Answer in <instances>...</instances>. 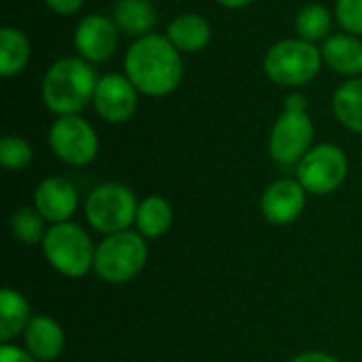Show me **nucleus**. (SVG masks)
I'll return each instance as SVG.
<instances>
[{
    "label": "nucleus",
    "instance_id": "f257e3e1",
    "mask_svg": "<svg viewBox=\"0 0 362 362\" xmlns=\"http://www.w3.org/2000/svg\"><path fill=\"white\" fill-rule=\"evenodd\" d=\"M125 76L134 87L151 98H163L172 93L182 81L180 51L168 36L146 34L136 38L125 53Z\"/></svg>",
    "mask_w": 362,
    "mask_h": 362
},
{
    "label": "nucleus",
    "instance_id": "f03ea898",
    "mask_svg": "<svg viewBox=\"0 0 362 362\" xmlns=\"http://www.w3.org/2000/svg\"><path fill=\"white\" fill-rule=\"evenodd\" d=\"M98 81L95 70L83 57H62L45 72L42 102L57 117L78 115L93 102Z\"/></svg>",
    "mask_w": 362,
    "mask_h": 362
},
{
    "label": "nucleus",
    "instance_id": "7ed1b4c3",
    "mask_svg": "<svg viewBox=\"0 0 362 362\" xmlns=\"http://www.w3.org/2000/svg\"><path fill=\"white\" fill-rule=\"evenodd\" d=\"M40 248L47 263L66 278H85L93 269L95 246L89 233L72 221L51 225Z\"/></svg>",
    "mask_w": 362,
    "mask_h": 362
},
{
    "label": "nucleus",
    "instance_id": "20e7f679",
    "mask_svg": "<svg viewBox=\"0 0 362 362\" xmlns=\"http://www.w3.org/2000/svg\"><path fill=\"white\" fill-rule=\"evenodd\" d=\"M148 261L146 240L138 231H121L106 235L95 246L93 272L108 284H125L140 276Z\"/></svg>",
    "mask_w": 362,
    "mask_h": 362
},
{
    "label": "nucleus",
    "instance_id": "39448f33",
    "mask_svg": "<svg viewBox=\"0 0 362 362\" xmlns=\"http://www.w3.org/2000/svg\"><path fill=\"white\" fill-rule=\"evenodd\" d=\"M322 51L303 38H286L269 47L263 59L265 74L282 87H303L322 68Z\"/></svg>",
    "mask_w": 362,
    "mask_h": 362
},
{
    "label": "nucleus",
    "instance_id": "423d86ee",
    "mask_svg": "<svg viewBox=\"0 0 362 362\" xmlns=\"http://www.w3.org/2000/svg\"><path fill=\"white\" fill-rule=\"evenodd\" d=\"M140 202L136 193L121 182H104L95 187L85 202V216L89 227L98 233L112 235L136 225Z\"/></svg>",
    "mask_w": 362,
    "mask_h": 362
},
{
    "label": "nucleus",
    "instance_id": "0eeeda50",
    "mask_svg": "<svg viewBox=\"0 0 362 362\" xmlns=\"http://www.w3.org/2000/svg\"><path fill=\"white\" fill-rule=\"evenodd\" d=\"M348 176V157L337 144H318L297 163V180L312 195L337 191Z\"/></svg>",
    "mask_w": 362,
    "mask_h": 362
},
{
    "label": "nucleus",
    "instance_id": "6e6552de",
    "mask_svg": "<svg viewBox=\"0 0 362 362\" xmlns=\"http://www.w3.org/2000/svg\"><path fill=\"white\" fill-rule=\"evenodd\" d=\"M49 144L57 159L74 168L91 163L100 151L95 129L78 115L57 117L49 129Z\"/></svg>",
    "mask_w": 362,
    "mask_h": 362
},
{
    "label": "nucleus",
    "instance_id": "1a4fd4ad",
    "mask_svg": "<svg viewBox=\"0 0 362 362\" xmlns=\"http://www.w3.org/2000/svg\"><path fill=\"white\" fill-rule=\"evenodd\" d=\"M314 123L305 110H286L269 134V155L280 165H297L312 148Z\"/></svg>",
    "mask_w": 362,
    "mask_h": 362
},
{
    "label": "nucleus",
    "instance_id": "9d476101",
    "mask_svg": "<svg viewBox=\"0 0 362 362\" xmlns=\"http://www.w3.org/2000/svg\"><path fill=\"white\" fill-rule=\"evenodd\" d=\"M138 93L125 74H104L93 93V108L108 123H125L136 115Z\"/></svg>",
    "mask_w": 362,
    "mask_h": 362
},
{
    "label": "nucleus",
    "instance_id": "9b49d317",
    "mask_svg": "<svg viewBox=\"0 0 362 362\" xmlns=\"http://www.w3.org/2000/svg\"><path fill=\"white\" fill-rule=\"evenodd\" d=\"M119 42V28L115 19L104 15H87L78 21L74 32V47L85 62H106L112 57Z\"/></svg>",
    "mask_w": 362,
    "mask_h": 362
},
{
    "label": "nucleus",
    "instance_id": "f8f14e48",
    "mask_svg": "<svg viewBox=\"0 0 362 362\" xmlns=\"http://www.w3.org/2000/svg\"><path fill=\"white\" fill-rule=\"evenodd\" d=\"M308 204V191L299 185V180L282 178L272 182L261 195V212L272 225H291L295 223Z\"/></svg>",
    "mask_w": 362,
    "mask_h": 362
},
{
    "label": "nucleus",
    "instance_id": "ddd939ff",
    "mask_svg": "<svg viewBox=\"0 0 362 362\" xmlns=\"http://www.w3.org/2000/svg\"><path fill=\"white\" fill-rule=\"evenodd\" d=\"M34 208L51 225L68 223L78 208V191L72 180L64 176H49L40 180L34 191Z\"/></svg>",
    "mask_w": 362,
    "mask_h": 362
},
{
    "label": "nucleus",
    "instance_id": "4468645a",
    "mask_svg": "<svg viewBox=\"0 0 362 362\" xmlns=\"http://www.w3.org/2000/svg\"><path fill=\"white\" fill-rule=\"evenodd\" d=\"M23 348L38 362L57 361L66 348V333L51 316H34L23 331Z\"/></svg>",
    "mask_w": 362,
    "mask_h": 362
},
{
    "label": "nucleus",
    "instance_id": "2eb2a0df",
    "mask_svg": "<svg viewBox=\"0 0 362 362\" xmlns=\"http://www.w3.org/2000/svg\"><path fill=\"white\" fill-rule=\"evenodd\" d=\"M325 64L344 76L362 74V40L354 34H331L322 45Z\"/></svg>",
    "mask_w": 362,
    "mask_h": 362
},
{
    "label": "nucleus",
    "instance_id": "dca6fc26",
    "mask_svg": "<svg viewBox=\"0 0 362 362\" xmlns=\"http://www.w3.org/2000/svg\"><path fill=\"white\" fill-rule=\"evenodd\" d=\"M165 36L180 53H197L206 49V45L210 42L212 30H210V23L202 15L185 13V15H178L168 25Z\"/></svg>",
    "mask_w": 362,
    "mask_h": 362
},
{
    "label": "nucleus",
    "instance_id": "f3484780",
    "mask_svg": "<svg viewBox=\"0 0 362 362\" xmlns=\"http://www.w3.org/2000/svg\"><path fill=\"white\" fill-rule=\"evenodd\" d=\"M174 223V210L170 202L161 195H148L140 202L136 214V231L144 240L163 238Z\"/></svg>",
    "mask_w": 362,
    "mask_h": 362
},
{
    "label": "nucleus",
    "instance_id": "a211bd4d",
    "mask_svg": "<svg viewBox=\"0 0 362 362\" xmlns=\"http://www.w3.org/2000/svg\"><path fill=\"white\" fill-rule=\"evenodd\" d=\"M28 299L15 288H2L0 293V341L8 344L17 335H23L32 320Z\"/></svg>",
    "mask_w": 362,
    "mask_h": 362
},
{
    "label": "nucleus",
    "instance_id": "6ab92c4d",
    "mask_svg": "<svg viewBox=\"0 0 362 362\" xmlns=\"http://www.w3.org/2000/svg\"><path fill=\"white\" fill-rule=\"evenodd\" d=\"M112 19L121 32L142 38L146 34H153L151 30L157 23V13L148 0H119L115 4Z\"/></svg>",
    "mask_w": 362,
    "mask_h": 362
},
{
    "label": "nucleus",
    "instance_id": "aec40b11",
    "mask_svg": "<svg viewBox=\"0 0 362 362\" xmlns=\"http://www.w3.org/2000/svg\"><path fill=\"white\" fill-rule=\"evenodd\" d=\"M30 40L17 28H2L0 30V74L15 76L19 74L30 62Z\"/></svg>",
    "mask_w": 362,
    "mask_h": 362
},
{
    "label": "nucleus",
    "instance_id": "412c9836",
    "mask_svg": "<svg viewBox=\"0 0 362 362\" xmlns=\"http://www.w3.org/2000/svg\"><path fill=\"white\" fill-rule=\"evenodd\" d=\"M335 117L352 132L362 134V78H350L333 93Z\"/></svg>",
    "mask_w": 362,
    "mask_h": 362
},
{
    "label": "nucleus",
    "instance_id": "4be33fe9",
    "mask_svg": "<svg viewBox=\"0 0 362 362\" xmlns=\"http://www.w3.org/2000/svg\"><path fill=\"white\" fill-rule=\"evenodd\" d=\"M47 231V221L34 206H23L11 214V233L23 246L42 244Z\"/></svg>",
    "mask_w": 362,
    "mask_h": 362
},
{
    "label": "nucleus",
    "instance_id": "5701e85b",
    "mask_svg": "<svg viewBox=\"0 0 362 362\" xmlns=\"http://www.w3.org/2000/svg\"><path fill=\"white\" fill-rule=\"evenodd\" d=\"M331 25H333V17H331L329 8L322 4H305L299 11L297 21H295L299 38H303L308 42L327 40L331 34Z\"/></svg>",
    "mask_w": 362,
    "mask_h": 362
},
{
    "label": "nucleus",
    "instance_id": "b1692460",
    "mask_svg": "<svg viewBox=\"0 0 362 362\" xmlns=\"http://www.w3.org/2000/svg\"><path fill=\"white\" fill-rule=\"evenodd\" d=\"M34 159V151L28 140L19 136H4L0 140V163L11 172L25 170Z\"/></svg>",
    "mask_w": 362,
    "mask_h": 362
},
{
    "label": "nucleus",
    "instance_id": "393cba45",
    "mask_svg": "<svg viewBox=\"0 0 362 362\" xmlns=\"http://www.w3.org/2000/svg\"><path fill=\"white\" fill-rule=\"evenodd\" d=\"M335 17L348 34L362 36V0H337Z\"/></svg>",
    "mask_w": 362,
    "mask_h": 362
},
{
    "label": "nucleus",
    "instance_id": "a878e982",
    "mask_svg": "<svg viewBox=\"0 0 362 362\" xmlns=\"http://www.w3.org/2000/svg\"><path fill=\"white\" fill-rule=\"evenodd\" d=\"M0 362H38L25 348H17L11 344H4L0 348Z\"/></svg>",
    "mask_w": 362,
    "mask_h": 362
},
{
    "label": "nucleus",
    "instance_id": "bb28decb",
    "mask_svg": "<svg viewBox=\"0 0 362 362\" xmlns=\"http://www.w3.org/2000/svg\"><path fill=\"white\" fill-rule=\"evenodd\" d=\"M45 4L57 15H72L83 6V0H45Z\"/></svg>",
    "mask_w": 362,
    "mask_h": 362
},
{
    "label": "nucleus",
    "instance_id": "cd10ccee",
    "mask_svg": "<svg viewBox=\"0 0 362 362\" xmlns=\"http://www.w3.org/2000/svg\"><path fill=\"white\" fill-rule=\"evenodd\" d=\"M291 362H339L335 356L325 354V352H303L299 356H295Z\"/></svg>",
    "mask_w": 362,
    "mask_h": 362
},
{
    "label": "nucleus",
    "instance_id": "c85d7f7f",
    "mask_svg": "<svg viewBox=\"0 0 362 362\" xmlns=\"http://www.w3.org/2000/svg\"><path fill=\"white\" fill-rule=\"evenodd\" d=\"M305 100L301 95H291L286 98V110H305Z\"/></svg>",
    "mask_w": 362,
    "mask_h": 362
},
{
    "label": "nucleus",
    "instance_id": "c756f323",
    "mask_svg": "<svg viewBox=\"0 0 362 362\" xmlns=\"http://www.w3.org/2000/svg\"><path fill=\"white\" fill-rule=\"evenodd\" d=\"M223 6H227V8H242V6H246V4H250V2H255V0H218Z\"/></svg>",
    "mask_w": 362,
    "mask_h": 362
}]
</instances>
